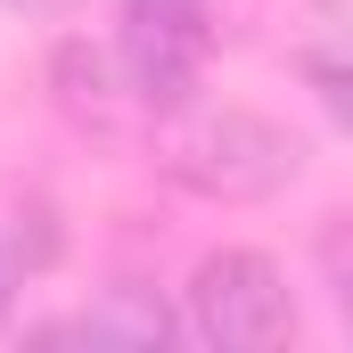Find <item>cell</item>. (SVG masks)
Instances as JSON below:
<instances>
[{
    "label": "cell",
    "instance_id": "obj_1",
    "mask_svg": "<svg viewBox=\"0 0 353 353\" xmlns=\"http://www.w3.org/2000/svg\"><path fill=\"white\" fill-rule=\"evenodd\" d=\"M157 165L173 189L189 197H214V205H255V197H279L288 181L304 173V140L279 132L255 107H181L165 115V140H157Z\"/></svg>",
    "mask_w": 353,
    "mask_h": 353
},
{
    "label": "cell",
    "instance_id": "obj_6",
    "mask_svg": "<svg viewBox=\"0 0 353 353\" xmlns=\"http://www.w3.org/2000/svg\"><path fill=\"white\" fill-rule=\"evenodd\" d=\"M123 8H165V17H214V0H123Z\"/></svg>",
    "mask_w": 353,
    "mask_h": 353
},
{
    "label": "cell",
    "instance_id": "obj_5",
    "mask_svg": "<svg viewBox=\"0 0 353 353\" xmlns=\"http://www.w3.org/2000/svg\"><path fill=\"white\" fill-rule=\"evenodd\" d=\"M321 271H329V304L353 312V271H345V214H329V230H321Z\"/></svg>",
    "mask_w": 353,
    "mask_h": 353
},
{
    "label": "cell",
    "instance_id": "obj_8",
    "mask_svg": "<svg viewBox=\"0 0 353 353\" xmlns=\"http://www.w3.org/2000/svg\"><path fill=\"white\" fill-rule=\"evenodd\" d=\"M8 304H17V255L0 247V321H8Z\"/></svg>",
    "mask_w": 353,
    "mask_h": 353
},
{
    "label": "cell",
    "instance_id": "obj_2",
    "mask_svg": "<svg viewBox=\"0 0 353 353\" xmlns=\"http://www.w3.org/2000/svg\"><path fill=\"white\" fill-rule=\"evenodd\" d=\"M189 329L214 353H271L296 337V296L288 271L255 247H222L189 271Z\"/></svg>",
    "mask_w": 353,
    "mask_h": 353
},
{
    "label": "cell",
    "instance_id": "obj_3",
    "mask_svg": "<svg viewBox=\"0 0 353 353\" xmlns=\"http://www.w3.org/2000/svg\"><path fill=\"white\" fill-rule=\"evenodd\" d=\"M50 99L90 140H123L140 123V99H132V83H123V66H115L107 41H58L50 50Z\"/></svg>",
    "mask_w": 353,
    "mask_h": 353
},
{
    "label": "cell",
    "instance_id": "obj_7",
    "mask_svg": "<svg viewBox=\"0 0 353 353\" xmlns=\"http://www.w3.org/2000/svg\"><path fill=\"white\" fill-rule=\"evenodd\" d=\"M8 8H25V17H74L83 0H8Z\"/></svg>",
    "mask_w": 353,
    "mask_h": 353
},
{
    "label": "cell",
    "instance_id": "obj_4",
    "mask_svg": "<svg viewBox=\"0 0 353 353\" xmlns=\"http://www.w3.org/2000/svg\"><path fill=\"white\" fill-rule=\"evenodd\" d=\"M74 329H83V345H132V353H157V345H173L181 321H173V304H165L148 279H107Z\"/></svg>",
    "mask_w": 353,
    "mask_h": 353
}]
</instances>
